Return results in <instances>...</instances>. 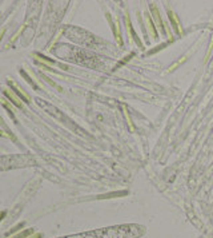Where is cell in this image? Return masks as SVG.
I'll list each match as a JSON object with an SVG mask.
<instances>
[{
    "mask_svg": "<svg viewBox=\"0 0 213 238\" xmlns=\"http://www.w3.org/2000/svg\"><path fill=\"white\" fill-rule=\"evenodd\" d=\"M141 234H143V227L136 225H124V226L108 227V229H101L96 231L69 235L65 238H137Z\"/></svg>",
    "mask_w": 213,
    "mask_h": 238,
    "instance_id": "6da1fadb",
    "label": "cell"
}]
</instances>
